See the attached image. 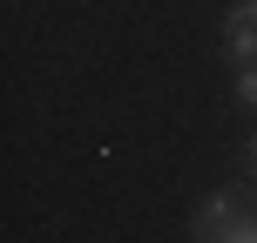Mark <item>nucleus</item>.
Listing matches in <instances>:
<instances>
[{"mask_svg": "<svg viewBox=\"0 0 257 243\" xmlns=\"http://www.w3.org/2000/svg\"><path fill=\"white\" fill-rule=\"evenodd\" d=\"M244 169H250V176H257V135L244 142Z\"/></svg>", "mask_w": 257, "mask_h": 243, "instance_id": "20e7f679", "label": "nucleus"}, {"mask_svg": "<svg viewBox=\"0 0 257 243\" xmlns=\"http://www.w3.org/2000/svg\"><path fill=\"white\" fill-rule=\"evenodd\" d=\"M196 243H257V209L250 196H210L203 209H196Z\"/></svg>", "mask_w": 257, "mask_h": 243, "instance_id": "f257e3e1", "label": "nucleus"}, {"mask_svg": "<svg viewBox=\"0 0 257 243\" xmlns=\"http://www.w3.org/2000/svg\"><path fill=\"white\" fill-rule=\"evenodd\" d=\"M237 102H244V108H257V68H244V81H237Z\"/></svg>", "mask_w": 257, "mask_h": 243, "instance_id": "7ed1b4c3", "label": "nucleus"}, {"mask_svg": "<svg viewBox=\"0 0 257 243\" xmlns=\"http://www.w3.org/2000/svg\"><path fill=\"white\" fill-rule=\"evenodd\" d=\"M223 41H230L237 61H257V0H237L230 21H223Z\"/></svg>", "mask_w": 257, "mask_h": 243, "instance_id": "f03ea898", "label": "nucleus"}]
</instances>
